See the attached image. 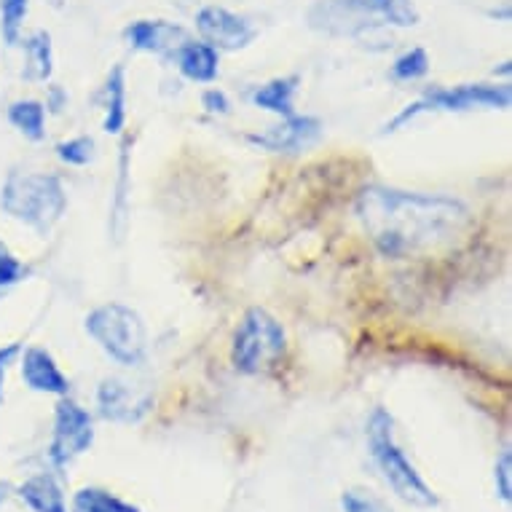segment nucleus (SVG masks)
Masks as SVG:
<instances>
[{
    "label": "nucleus",
    "mask_w": 512,
    "mask_h": 512,
    "mask_svg": "<svg viewBox=\"0 0 512 512\" xmlns=\"http://www.w3.org/2000/svg\"><path fill=\"white\" fill-rule=\"evenodd\" d=\"M357 218L387 258H405L451 247L470 228V210L459 199L411 194L370 185L357 196Z\"/></svg>",
    "instance_id": "nucleus-1"
},
{
    "label": "nucleus",
    "mask_w": 512,
    "mask_h": 512,
    "mask_svg": "<svg viewBox=\"0 0 512 512\" xmlns=\"http://www.w3.org/2000/svg\"><path fill=\"white\" fill-rule=\"evenodd\" d=\"M311 30L336 38H368L381 27H416L413 0H317L306 14Z\"/></svg>",
    "instance_id": "nucleus-2"
},
{
    "label": "nucleus",
    "mask_w": 512,
    "mask_h": 512,
    "mask_svg": "<svg viewBox=\"0 0 512 512\" xmlns=\"http://www.w3.org/2000/svg\"><path fill=\"white\" fill-rule=\"evenodd\" d=\"M0 207L35 234L46 236L68 210V194L57 175L11 172L0 188Z\"/></svg>",
    "instance_id": "nucleus-3"
},
{
    "label": "nucleus",
    "mask_w": 512,
    "mask_h": 512,
    "mask_svg": "<svg viewBox=\"0 0 512 512\" xmlns=\"http://www.w3.org/2000/svg\"><path fill=\"white\" fill-rule=\"evenodd\" d=\"M368 445L370 456H373V462L381 470L389 488L405 504L421 507V510L437 507L435 491L424 483V478L403 454V448L395 443V419L384 408H376L368 419Z\"/></svg>",
    "instance_id": "nucleus-4"
},
{
    "label": "nucleus",
    "mask_w": 512,
    "mask_h": 512,
    "mask_svg": "<svg viewBox=\"0 0 512 512\" xmlns=\"http://www.w3.org/2000/svg\"><path fill=\"white\" fill-rule=\"evenodd\" d=\"M512 102V92L507 84H462L454 89H440L432 86L416 102L405 105L381 135H392L421 113H467V110H507Z\"/></svg>",
    "instance_id": "nucleus-5"
},
{
    "label": "nucleus",
    "mask_w": 512,
    "mask_h": 512,
    "mask_svg": "<svg viewBox=\"0 0 512 512\" xmlns=\"http://www.w3.org/2000/svg\"><path fill=\"white\" fill-rule=\"evenodd\" d=\"M86 333L100 344V349L118 365L135 368L148 354V333L143 317L124 303H105L94 309L84 322Z\"/></svg>",
    "instance_id": "nucleus-6"
},
{
    "label": "nucleus",
    "mask_w": 512,
    "mask_h": 512,
    "mask_svg": "<svg viewBox=\"0 0 512 512\" xmlns=\"http://www.w3.org/2000/svg\"><path fill=\"white\" fill-rule=\"evenodd\" d=\"M287 336L277 317L255 306L242 317L231 344V365L244 376L261 373L285 354Z\"/></svg>",
    "instance_id": "nucleus-7"
},
{
    "label": "nucleus",
    "mask_w": 512,
    "mask_h": 512,
    "mask_svg": "<svg viewBox=\"0 0 512 512\" xmlns=\"http://www.w3.org/2000/svg\"><path fill=\"white\" fill-rule=\"evenodd\" d=\"M94 443V421L89 411L73 400H59L54 411V437L49 445V459L57 470H65L73 459L86 454Z\"/></svg>",
    "instance_id": "nucleus-8"
},
{
    "label": "nucleus",
    "mask_w": 512,
    "mask_h": 512,
    "mask_svg": "<svg viewBox=\"0 0 512 512\" xmlns=\"http://www.w3.org/2000/svg\"><path fill=\"white\" fill-rule=\"evenodd\" d=\"M196 30L202 33L204 43H210L215 51H239L247 49L255 41V27L250 19L239 17L223 6H204L196 14Z\"/></svg>",
    "instance_id": "nucleus-9"
},
{
    "label": "nucleus",
    "mask_w": 512,
    "mask_h": 512,
    "mask_svg": "<svg viewBox=\"0 0 512 512\" xmlns=\"http://www.w3.org/2000/svg\"><path fill=\"white\" fill-rule=\"evenodd\" d=\"M153 397L148 389L135 387L121 378H105L97 389V408L100 416L118 424H135L151 411Z\"/></svg>",
    "instance_id": "nucleus-10"
},
{
    "label": "nucleus",
    "mask_w": 512,
    "mask_h": 512,
    "mask_svg": "<svg viewBox=\"0 0 512 512\" xmlns=\"http://www.w3.org/2000/svg\"><path fill=\"white\" fill-rule=\"evenodd\" d=\"M322 124L311 116L282 118V124L247 137V143L271 153H301L319 140Z\"/></svg>",
    "instance_id": "nucleus-11"
},
{
    "label": "nucleus",
    "mask_w": 512,
    "mask_h": 512,
    "mask_svg": "<svg viewBox=\"0 0 512 512\" xmlns=\"http://www.w3.org/2000/svg\"><path fill=\"white\" fill-rule=\"evenodd\" d=\"M124 38L135 51L156 54V57H175L183 49V43L191 41L183 27L164 19H137L126 27Z\"/></svg>",
    "instance_id": "nucleus-12"
},
{
    "label": "nucleus",
    "mask_w": 512,
    "mask_h": 512,
    "mask_svg": "<svg viewBox=\"0 0 512 512\" xmlns=\"http://www.w3.org/2000/svg\"><path fill=\"white\" fill-rule=\"evenodd\" d=\"M22 378H25L27 387L33 392H41V395L65 397L70 389L68 376L59 370L57 360L41 346H30L22 354Z\"/></svg>",
    "instance_id": "nucleus-13"
},
{
    "label": "nucleus",
    "mask_w": 512,
    "mask_h": 512,
    "mask_svg": "<svg viewBox=\"0 0 512 512\" xmlns=\"http://www.w3.org/2000/svg\"><path fill=\"white\" fill-rule=\"evenodd\" d=\"M177 68L188 81L196 84H212L218 78V51L204 41H188L175 54Z\"/></svg>",
    "instance_id": "nucleus-14"
},
{
    "label": "nucleus",
    "mask_w": 512,
    "mask_h": 512,
    "mask_svg": "<svg viewBox=\"0 0 512 512\" xmlns=\"http://www.w3.org/2000/svg\"><path fill=\"white\" fill-rule=\"evenodd\" d=\"M102 108H105V121L102 129L108 135H121L126 126V70L124 65H116L105 78L102 86Z\"/></svg>",
    "instance_id": "nucleus-15"
},
{
    "label": "nucleus",
    "mask_w": 512,
    "mask_h": 512,
    "mask_svg": "<svg viewBox=\"0 0 512 512\" xmlns=\"http://www.w3.org/2000/svg\"><path fill=\"white\" fill-rule=\"evenodd\" d=\"M19 496L35 512H68L65 494H62L57 478L49 472H41V475L25 480L19 486Z\"/></svg>",
    "instance_id": "nucleus-16"
},
{
    "label": "nucleus",
    "mask_w": 512,
    "mask_h": 512,
    "mask_svg": "<svg viewBox=\"0 0 512 512\" xmlns=\"http://www.w3.org/2000/svg\"><path fill=\"white\" fill-rule=\"evenodd\" d=\"M298 84H301V78L298 76H285V78H274L269 84L258 86L255 92H252V105L255 108L269 110V113H277L282 118L295 116L293 108V97L298 92Z\"/></svg>",
    "instance_id": "nucleus-17"
},
{
    "label": "nucleus",
    "mask_w": 512,
    "mask_h": 512,
    "mask_svg": "<svg viewBox=\"0 0 512 512\" xmlns=\"http://www.w3.org/2000/svg\"><path fill=\"white\" fill-rule=\"evenodd\" d=\"M27 54V78L33 81H49L54 70V49H51V35L46 30H35L25 41Z\"/></svg>",
    "instance_id": "nucleus-18"
},
{
    "label": "nucleus",
    "mask_w": 512,
    "mask_h": 512,
    "mask_svg": "<svg viewBox=\"0 0 512 512\" xmlns=\"http://www.w3.org/2000/svg\"><path fill=\"white\" fill-rule=\"evenodd\" d=\"M9 121L17 126L19 132L33 140V143H41L46 137V108L43 102L38 100H19L9 108Z\"/></svg>",
    "instance_id": "nucleus-19"
},
{
    "label": "nucleus",
    "mask_w": 512,
    "mask_h": 512,
    "mask_svg": "<svg viewBox=\"0 0 512 512\" xmlns=\"http://www.w3.org/2000/svg\"><path fill=\"white\" fill-rule=\"evenodd\" d=\"M73 512H140L135 504L124 502L102 488H81L73 499Z\"/></svg>",
    "instance_id": "nucleus-20"
},
{
    "label": "nucleus",
    "mask_w": 512,
    "mask_h": 512,
    "mask_svg": "<svg viewBox=\"0 0 512 512\" xmlns=\"http://www.w3.org/2000/svg\"><path fill=\"white\" fill-rule=\"evenodd\" d=\"M27 11H30V0H0V35L11 49L22 41Z\"/></svg>",
    "instance_id": "nucleus-21"
},
{
    "label": "nucleus",
    "mask_w": 512,
    "mask_h": 512,
    "mask_svg": "<svg viewBox=\"0 0 512 512\" xmlns=\"http://www.w3.org/2000/svg\"><path fill=\"white\" fill-rule=\"evenodd\" d=\"M429 73V57L424 49H408L405 54L395 59V65H392V78L400 81V84H413V81H419Z\"/></svg>",
    "instance_id": "nucleus-22"
},
{
    "label": "nucleus",
    "mask_w": 512,
    "mask_h": 512,
    "mask_svg": "<svg viewBox=\"0 0 512 512\" xmlns=\"http://www.w3.org/2000/svg\"><path fill=\"white\" fill-rule=\"evenodd\" d=\"M57 156L70 167H86L94 159V143L89 137H73L57 145Z\"/></svg>",
    "instance_id": "nucleus-23"
},
{
    "label": "nucleus",
    "mask_w": 512,
    "mask_h": 512,
    "mask_svg": "<svg viewBox=\"0 0 512 512\" xmlns=\"http://www.w3.org/2000/svg\"><path fill=\"white\" fill-rule=\"evenodd\" d=\"M27 274H30V269H27L25 263L19 261L17 255L0 242V290H9V287L19 285Z\"/></svg>",
    "instance_id": "nucleus-24"
},
{
    "label": "nucleus",
    "mask_w": 512,
    "mask_h": 512,
    "mask_svg": "<svg viewBox=\"0 0 512 512\" xmlns=\"http://www.w3.org/2000/svg\"><path fill=\"white\" fill-rule=\"evenodd\" d=\"M512 456L510 451H502V456L496 459L494 467V483H496V494L502 502H510L512 499Z\"/></svg>",
    "instance_id": "nucleus-25"
},
{
    "label": "nucleus",
    "mask_w": 512,
    "mask_h": 512,
    "mask_svg": "<svg viewBox=\"0 0 512 512\" xmlns=\"http://www.w3.org/2000/svg\"><path fill=\"white\" fill-rule=\"evenodd\" d=\"M202 105L212 116H226L228 110H231V102H228L226 92H220V89H207L202 94Z\"/></svg>",
    "instance_id": "nucleus-26"
},
{
    "label": "nucleus",
    "mask_w": 512,
    "mask_h": 512,
    "mask_svg": "<svg viewBox=\"0 0 512 512\" xmlns=\"http://www.w3.org/2000/svg\"><path fill=\"white\" fill-rule=\"evenodd\" d=\"M19 354V344H9L6 349H0V397H3V376H6V368L9 362Z\"/></svg>",
    "instance_id": "nucleus-27"
},
{
    "label": "nucleus",
    "mask_w": 512,
    "mask_h": 512,
    "mask_svg": "<svg viewBox=\"0 0 512 512\" xmlns=\"http://www.w3.org/2000/svg\"><path fill=\"white\" fill-rule=\"evenodd\" d=\"M65 102H68V94L62 92L59 86H51V100H49V108L54 110V113H59V110L65 108Z\"/></svg>",
    "instance_id": "nucleus-28"
},
{
    "label": "nucleus",
    "mask_w": 512,
    "mask_h": 512,
    "mask_svg": "<svg viewBox=\"0 0 512 512\" xmlns=\"http://www.w3.org/2000/svg\"><path fill=\"white\" fill-rule=\"evenodd\" d=\"M0 502H3V494H0Z\"/></svg>",
    "instance_id": "nucleus-29"
}]
</instances>
